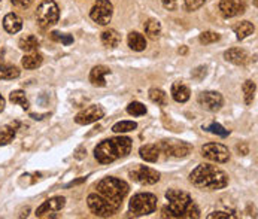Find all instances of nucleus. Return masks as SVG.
Returning a JSON list of instances; mask_svg holds the SVG:
<instances>
[{"label":"nucleus","mask_w":258,"mask_h":219,"mask_svg":"<svg viewBox=\"0 0 258 219\" xmlns=\"http://www.w3.org/2000/svg\"><path fill=\"white\" fill-rule=\"evenodd\" d=\"M150 98H151V101H154L160 106L167 104V94L160 88H151L150 90Z\"/></svg>","instance_id":"30"},{"label":"nucleus","mask_w":258,"mask_h":219,"mask_svg":"<svg viewBox=\"0 0 258 219\" xmlns=\"http://www.w3.org/2000/svg\"><path fill=\"white\" fill-rule=\"evenodd\" d=\"M20 76V69L11 63H2L0 61V79L11 81Z\"/></svg>","instance_id":"21"},{"label":"nucleus","mask_w":258,"mask_h":219,"mask_svg":"<svg viewBox=\"0 0 258 219\" xmlns=\"http://www.w3.org/2000/svg\"><path fill=\"white\" fill-rule=\"evenodd\" d=\"M51 39L55 41V42H61V44H64V45H70V44L73 42L72 36H69V34H61V33H58V31H52V33H51Z\"/></svg>","instance_id":"36"},{"label":"nucleus","mask_w":258,"mask_h":219,"mask_svg":"<svg viewBox=\"0 0 258 219\" xmlns=\"http://www.w3.org/2000/svg\"><path fill=\"white\" fill-rule=\"evenodd\" d=\"M5 98H3V96L2 94H0V112H2L3 111V109H5Z\"/></svg>","instance_id":"42"},{"label":"nucleus","mask_w":258,"mask_h":219,"mask_svg":"<svg viewBox=\"0 0 258 219\" xmlns=\"http://www.w3.org/2000/svg\"><path fill=\"white\" fill-rule=\"evenodd\" d=\"M110 73L109 67L106 66H96L90 72V82L94 87H104L106 85V76Z\"/></svg>","instance_id":"16"},{"label":"nucleus","mask_w":258,"mask_h":219,"mask_svg":"<svg viewBox=\"0 0 258 219\" xmlns=\"http://www.w3.org/2000/svg\"><path fill=\"white\" fill-rule=\"evenodd\" d=\"M3 27L8 33L11 34H15L18 33L21 28H23V20L17 15V14H8L5 18H3Z\"/></svg>","instance_id":"19"},{"label":"nucleus","mask_w":258,"mask_h":219,"mask_svg":"<svg viewBox=\"0 0 258 219\" xmlns=\"http://www.w3.org/2000/svg\"><path fill=\"white\" fill-rule=\"evenodd\" d=\"M127 112L133 117H142L146 114V107L140 101H133L127 106Z\"/></svg>","instance_id":"33"},{"label":"nucleus","mask_w":258,"mask_h":219,"mask_svg":"<svg viewBox=\"0 0 258 219\" xmlns=\"http://www.w3.org/2000/svg\"><path fill=\"white\" fill-rule=\"evenodd\" d=\"M23 63V67L24 69H28V70H33V69H38L42 63H44V57L38 52H28L27 55L23 57L21 60Z\"/></svg>","instance_id":"23"},{"label":"nucleus","mask_w":258,"mask_h":219,"mask_svg":"<svg viewBox=\"0 0 258 219\" xmlns=\"http://www.w3.org/2000/svg\"><path fill=\"white\" fill-rule=\"evenodd\" d=\"M129 47L133 49V51H143L145 48H146V41H145V38L140 34V33H137V31H131L130 34H129Z\"/></svg>","instance_id":"25"},{"label":"nucleus","mask_w":258,"mask_h":219,"mask_svg":"<svg viewBox=\"0 0 258 219\" xmlns=\"http://www.w3.org/2000/svg\"><path fill=\"white\" fill-rule=\"evenodd\" d=\"M209 219H215V218H223V219H229V218H234V215L232 213H226V212H213L207 216Z\"/></svg>","instance_id":"39"},{"label":"nucleus","mask_w":258,"mask_h":219,"mask_svg":"<svg viewBox=\"0 0 258 219\" xmlns=\"http://www.w3.org/2000/svg\"><path fill=\"white\" fill-rule=\"evenodd\" d=\"M139 154H140L142 160L148 161V163H155L158 160L160 149L157 148V145H145L140 148Z\"/></svg>","instance_id":"22"},{"label":"nucleus","mask_w":258,"mask_h":219,"mask_svg":"<svg viewBox=\"0 0 258 219\" xmlns=\"http://www.w3.org/2000/svg\"><path fill=\"white\" fill-rule=\"evenodd\" d=\"M221 36L218 33H213V31H203L200 34V42L203 45H209V44H213V42H218Z\"/></svg>","instance_id":"35"},{"label":"nucleus","mask_w":258,"mask_h":219,"mask_svg":"<svg viewBox=\"0 0 258 219\" xmlns=\"http://www.w3.org/2000/svg\"><path fill=\"white\" fill-rule=\"evenodd\" d=\"M163 5H164L166 9L172 11V9H175V6H176V0H163Z\"/></svg>","instance_id":"41"},{"label":"nucleus","mask_w":258,"mask_h":219,"mask_svg":"<svg viewBox=\"0 0 258 219\" xmlns=\"http://www.w3.org/2000/svg\"><path fill=\"white\" fill-rule=\"evenodd\" d=\"M202 155L213 163H227L230 160V152L221 143H207L202 148Z\"/></svg>","instance_id":"9"},{"label":"nucleus","mask_w":258,"mask_h":219,"mask_svg":"<svg viewBox=\"0 0 258 219\" xmlns=\"http://www.w3.org/2000/svg\"><path fill=\"white\" fill-rule=\"evenodd\" d=\"M104 117V111L102 106H90L87 109H84L82 112H79L77 117H75V122L79 124V125H88V124H93L99 120H102Z\"/></svg>","instance_id":"13"},{"label":"nucleus","mask_w":258,"mask_h":219,"mask_svg":"<svg viewBox=\"0 0 258 219\" xmlns=\"http://www.w3.org/2000/svg\"><path fill=\"white\" fill-rule=\"evenodd\" d=\"M112 14H114V6L109 0H97L94 6L91 8L90 17L97 24L107 25L110 23V20H112Z\"/></svg>","instance_id":"8"},{"label":"nucleus","mask_w":258,"mask_h":219,"mask_svg":"<svg viewBox=\"0 0 258 219\" xmlns=\"http://www.w3.org/2000/svg\"><path fill=\"white\" fill-rule=\"evenodd\" d=\"M199 104L205 107L206 111L216 112L223 106V96L216 91H203L199 94Z\"/></svg>","instance_id":"12"},{"label":"nucleus","mask_w":258,"mask_h":219,"mask_svg":"<svg viewBox=\"0 0 258 219\" xmlns=\"http://www.w3.org/2000/svg\"><path fill=\"white\" fill-rule=\"evenodd\" d=\"M127 193H129V185L124 180L117 179V177H106V179L100 180L99 185H97V194H100L102 197L109 200L118 209H120L124 197L127 195Z\"/></svg>","instance_id":"4"},{"label":"nucleus","mask_w":258,"mask_h":219,"mask_svg":"<svg viewBox=\"0 0 258 219\" xmlns=\"http://www.w3.org/2000/svg\"><path fill=\"white\" fill-rule=\"evenodd\" d=\"M206 0H185V6L188 11H196L205 5Z\"/></svg>","instance_id":"37"},{"label":"nucleus","mask_w":258,"mask_h":219,"mask_svg":"<svg viewBox=\"0 0 258 219\" xmlns=\"http://www.w3.org/2000/svg\"><path fill=\"white\" fill-rule=\"evenodd\" d=\"M120 34L117 30H112V28H109V30H104L102 33V44L107 48H117L120 45Z\"/></svg>","instance_id":"20"},{"label":"nucleus","mask_w":258,"mask_h":219,"mask_svg":"<svg viewBox=\"0 0 258 219\" xmlns=\"http://www.w3.org/2000/svg\"><path fill=\"white\" fill-rule=\"evenodd\" d=\"M136 128H137V124L134 121H121L112 127V131L114 133H129V131H133Z\"/></svg>","instance_id":"32"},{"label":"nucleus","mask_w":258,"mask_h":219,"mask_svg":"<svg viewBox=\"0 0 258 219\" xmlns=\"http://www.w3.org/2000/svg\"><path fill=\"white\" fill-rule=\"evenodd\" d=\"M190 88L185 85V84H182V82H175L172 85V97L178 101V103H185L188 101L190 98Z\"/></svg>","instance_id":"18"},{"label":"nucleus","mask_w":258,"mask_h":219,"mask_svg":"<svg viewBox=\"0 0 258 219\" xmlns=\"http://www.w3.org/2000/svg\"><path fill=\"white\" fill-rule=\"evenodd\" d=\"M15 137V127L14 125H3L0 127V146L9 145Z\"/></svg>","instance_id":"27"},{"label":"nucleus","mask_w":258,"mask_h":219,"mask_svg":"<svg viewBox=\"0 0 258 219\" xmlns=\"http://www.w3.org/2000/svg\"><path fill=\"white\" fill-rule=\"evenodd\" d=\"M58 17H60V11L54 0H44L39 5L38 11H36V18H38V23L42 28L54 25L58 21Z\"/></svg>","instance_id":"6"},{"label":"nucleus","mask_w":258,"mask_h":219,"mask_svg":"<svg viewBox=\"0 0 258 219\" xmlns=\"http://www.w3.org/2000/svg\"><path fill=\"white\" fill-rule=\"evenodd\" d=\"M243 90V96H245V103L246 104H251L252 100H254V94H255V90H257V85L254 81H246L242 87Z\"/></svg>","instance_id":"31"},{"label":"nucleus","mask_w":258,"mask_h":219,"mask_svg":"<svg viewBox=\"0 0 258 219\" xmlns=\"http://www.w3.org/2000/svg\"><path fill=\"white\" fill-rule=\"evenodd\" d=\"M9 100H11L12 103H15V104H20L23 109H26V111L28 109V100H27V97H26V93L21 91V90L12 91L11 96H9Z\"/></svg>","instance_id":"29"},{"label":"nucleus","mask_w":258,"mask_h":219,"mask_svg":"<svg viewBox=\"0 0 258 219\" xmlns=\"http://www.w3.org/2000/svg\"><path fill=\"white\" fill-rule=\"evenodd\" d=\"M88 207L90 210L96 215V216H102V218H107L112 216L118 207H115L109 200H106L104 197H102L100 194H90L87 198Z\"/></svg>","instance_id":"7"},{"label":"nucleus","mask_w":258,"mask_h":219,"mask_svg":"<svg viewBox=\"0 0 258 219\" xmlns=\"http://www.w3.org/2000/svg\"><path fill=\"white\" fill-rule=\"evenodd\" d=\"M226 60L233 63V64H237V66H243L248 63L249 60V55L245 49H240V48H232L229 49L226 54H224Z\"/></svg>","instance_id":"17"},{"label":"nucleus","mask_w":258,"mask_h":219,"mask_svg":"<svg viewBox=\"0 0 258 219\" xmlns=\"http://www.w3.org/2000/svg\"><path fill=\"white\" fill-rule=\"evenodd\" d=\"M190 182L193 187L199 190H221L227 187L229 176L224 170H221L212 164H200L190 173Z\"/></svg>","instance_id":"2"},{"label":"nucleus","mask_w":258,"mask_h":219,"mask_svg":"<svg viewBox=\"0 0 258 219\" xmlns=\"http://www.w3.org/2000/svg\"><path fill=\"white\" fill-rule=\"evenodd\" d=\"M130 213L133 216H145L150 215L157 209V197L150 193H140L136 194L129 204Z\"/></svg>","instance_id":"5"},{"label":"nucleus","mask_w":258,"mask_h":219,"mask_svg":"<svg viewBox=\"0 0 258 219\" xmlns=\"http://www.w3.org/2000/svg\"><path fill=\"white\" fill-rule=\"evenodd\" d=\"M131 151V139L130 137H114L100 142L96 149L94 155L96 160L102 164H110L118 158H124Z\"/></svg>","instance_id":"3"},{"label":"nucleus","mask_w":258,"mask_h":219,"mask_svg":"<svg viewBox=\"0 0 258 219\" xmlns=\"http://www.w3.org/2000/svg\"><path fill=\"white\" fill-rule=\"evenodd\" d=\"M203 128H205L206 131H209V133H212V134H216V136H221V137H227V136L230 134L229 130H226L223 125H221V124H216V122H212V124L203 127Z\"/></svg>","instance_id":"34"},{"label":"nucleus","mask_w":258,"mask_h":219,"mask_svg":"<svg viewBox=\"0 0 258 219\" xmlns=\"http://www.w3.org/2000/svg\"><path fill=\"white\" fill-rule=\"evenodd\" d=\"M166 198L169 200V204L161 210L163 218H200V210L190 194L179 190H169Z\"/></svg>","instance_id":"1"},{"label":"nucleus","mask_w":258,"mask_h":219,"mask_svg":"<svg viewBox=\"0 0 258 219\" xmlns=\"http://www.w3.org/2000/svg\"><path fill=\"white\" fill-rule=\"evenodd\" d=\"M66 204V198L64 197H52L47 201H44L38 210H36V216L38 218H44V216H50L58 210H61Z\"/></svg>","instance_id":"14"},{"label":"nucleus","mask_w":258,"mask_h":219,"mask_svg":"<svg viewBox=\"0 0 258 219\" xmlns=\"http://www.w3.org/2000/svg\"><path fill=\"white\" fill-rule=\"evenodd\" d=\"M193 76L197 79H203L206 76V67H199L193 72Z\"/></svg>","instance_id":"40"},{"label":"nucleus","mask_w":258,"mask_h":219,"mask_svg":"<svg viewBox=\"0 0 258 219\" xmlns=\"http://www.w3.org/2000/svg\"><path fill=\"white\" fill-rule=\"evenodd\" d=\"M11 3L17 8H21V9H26L28 8L31 3H33V0H11Z\"/></svg>","instance_id":"38"},{"label":"nucleus","mask_w":258,"mask_h":219,"mask_svg":"<svg viewBox=\"0 0 258 219\" xmlns=\"http://www.w3.org/2000/svg\"><path fill=\"white\" fill-rule=\"evenodd\" d=\"M145 33L148 34L151 39H157L161 33V24L157 20H148L145 23Z\"/></svg>","instance_id":"28"},{"label":"nucleus","mask_w":258,"mask_h":219,"mask_svg":"<svg viewBox=\"0 0 258 219\" xmlns=\"http://www.w3.org/2000/svg\"><path fill=\"white\" fill-rule=\"evenodd\" d=\"M254 25L249 23V21H242L240 24H237L236 27H234V33H236V38L239 39V41H243L245 38H248L249 34H252L254 33Z\"/></svg>","instance_id":"26"},{"label":"nucleus","mask_w":258,"mask_h":219,"mask_svg":"<svg viewBox=\"0 0 258 219\" xmlns=\"http://www.w3.org/2000/svg\"><path fill=\"white\" fill-rule=\"evenodd\" d=\"M161 149L172 157L176 158H183L191 152V145L185 142H176V140H164L161 143Z\"/></svg>","instance_id":"11"},{"label":"nucleus","mask_w":258,"mask_h":219,"mask_svg":"<svg viewBox=\"0 0 258 219\" xmlns=\"http://www.w3.org/2000/svg\"><path fill=\"white\" fill-rule=\"evenodd\" d=\"M18 45L26 52H34V51H38V48H39V41H38V38H36V36L27 34V36H24V38L20 39Z\"/></svg>","instance_id":"24"},{"label":"nucleus","mask_w":258,"mask_h":219,"mask_svg":"<svg viewBox=\"0 0 258 219\" xmlns=\"http://www.w3.org/2000/svg\"><path fill=\"white\" fill-rule=\"evenodd\" d=\"M219 11L226 18H233L245 12V3L242 0H221Z\"/></svg>","instance_id":"15"},{"label":"nucleus","mask_w":258,"mask_h":219,"mask_svg":"<svg viewBox=\"0 0 258 219\" xmlns=\"http://www.w3.org/2000/svg\"><path fill=\"white\" fill-rule=\"evenodd\" d=\"M130 177L140 185H154L160 180L158 171H155L150 167H145V166H140L136 170H131Z\"/></svg>","instance_id":"10"}]
</instances>
